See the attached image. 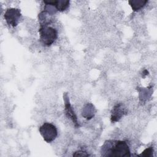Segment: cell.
Returning <instances> with one entry per match:
<instances>
[{
  "mask_svg": "<svg viewBox=\"0 0 157 157\" xmlns=\"http://www.w3.org/2000/svg\"><path fill=\"white\" fill-rule=\"evenodd\" d=\"M101 155L110 157H129L131 151L126 141L109 140L105 141L101 149Z\"/></svg>",
  "mask_w": 157,
  "mask_h": 157,
  "instance_id": "obj_1",
  "label": "cell"
},
{
  "mask_svg": "<svg viewBox=\"0 0 157 157\" xmlns=\"http://www.w3.org/2000/svg\"><path fill=\"white\" fill-rule=\"evenodd\" d=\"M39 32L40 41L44 46L49 47L57 39V30L55 28L49 26L46 22H44L40 25Z\"/></svg>",
  "mask_w": 157,
  "mask_h": 157,
  "instance_id": "obj_2",
  "label": "cell"
},
{
  "mask_svg": "<svg viewBox=\"0 0 157 157\" xmlns=\"http://www.w3.org/2000/svg\"><path fill=\"white\" fill-rule=\"evenodd\" d=\"M39 131L44 140L47 143L53 142L58 136L56 127L50 123H44L39 127Z\"/></svg>",
  "mask_w": 157,
  "mask_h": 157,
  "instance_id": "obj_3",
  "label": "cell"
},
{
  "mask_svg": "<svg viewBox=\"0 0 157 157\" xmlns=\"http://www.w3.org/2000/svg\"><path fill=\"white\" fill-rule=\"evenodd\" d=\"M21 16L20 10L16 8H9L4 13V19L7 23L12 27H15L18 24Z\"/></svg>",
  "mask_w": 157,
  "mask_h": 157,
  "instance_id": "obj_4",
  "label": "cell"
},
{
  "mask_svg": "<svg viewBox=\"0 0 157 157\" xmlns=\"http://www.w3.org/2000/svg\"><path fill=\"white\" fill-rule=\"evenodd\" d=\"M63 99L64 101V110L66 115L68 118H70L71 120V121L73 122L75 127H79V123L77 120V115H75L73 110V108L69 102V99L67 93H64V94H63Z\"/></svg>",
  "mask_w": 157,
  "mask_h": 157,
  "instance_id": "obj_5",
  "label": "cell"
},
{
  "mask_svg": "<svg viewBox=\"0 0 157 157\" xmlns=\"http://www.w3.org/2000/svg\"><path fill=\"white\" fill-rule=\"evenodd\" d=\"M126 112L125 107L123 104L118 103L115 104L111 112V121L114 123L119 121Z\"/></svg>",
  "mask_w": 157,
  "mask_h": 157,
  "instance_id": "obj_6",
  "label": "cell"
},
{
  "mask_svg": "<svg viewBox=\"0 0 157 157\" xmlns=\"http://www.w3.org/2000/svg\"><path fill=\"white\" fill-rule=\"evenodd\" d=\"M45 4L50 5L55 8V9L59 12L66 10L69 7L70 1L64 0H53V1H44Z\"/></svg>",
  "mask_w": 157,
  "mask_h": 157,
  "instance_id": "obj_7",
  "label": "cell"
},
{
  "mask_svg": "<svg viewBox=\"0 0 157 157\" xmlns=\"http://www.w3.org/2000/svg\"><path fill=\"white\" fill-rule=\"evenodd\" d=\"M147 2V0H131L128 1V3L134 12H137L142 9Z\"/></svg>",
  "mask_w": 157,
  "mask_h": 157,
  "instance_id": "obj_8",
  "label": "cell"
},
{
  "mask_svg": "<svg viewBox=\"0 0 157 157\" xmlns=\"http://www.w3.org/2000/svg\"><path fill=\"white\" fill-rule=\"evenodd\" d=\"M154 149L153 146H150L147 148H145L140 154L139 155L140 156H144V157H151L153 156Z\"/></svg>",
  "mask_w": 157,
  "mask_h": 157,
  "instance_id": "obj_9",
  "label": "cell"
},
{
  "mask_svg": "<svg viewBox=\"0 0 157 157\" xmlns=\"http://www.w3.org/2000/svg\"><path fill=\"white\" fill-rule=\"evenodd\" d=\"M73 156H88L90 155L85 151L83 150H78L77 151H75L74 153H73Z\"/></svg>",
  "mask_w": 157,
  "mask_h": 157,
  "instance_id": "obj_10",
  "label": "cell"
}]
</instances>
